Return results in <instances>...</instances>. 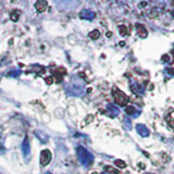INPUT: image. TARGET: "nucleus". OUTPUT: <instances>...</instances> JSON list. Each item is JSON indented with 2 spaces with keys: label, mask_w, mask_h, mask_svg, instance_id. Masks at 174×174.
<instances>
[{
  "label": "nucleus",
  "mask_w": 174,
  "mask_h": 174,
  "mask_svg": "<svg viewBox=\"0 0 174 174\" xmlns=\"http://www.w3.org/2000/svg\"><path fill=\"white\" fill-rule=\"evenodd\" d=\"M77 154H79V158L81 163L83 164L84 166H90L94 162V156L91 152H89L88 150L85 149L84 147L79 146L77 148Z\"/></svg>",
  "instance_id": "nucleus-1"
},
{
  "label": "nucleus",
  "mask_w": 174,
  "mask_h": 174,
  "mask_svg": "<svg viewBox=\"0 0 174 174\" xmlns=\"http://www.w3.org/2000/svg\"><path fill=\"white\" fill-rule=\"evenodd\" d=\"M112 94H113V97H114V100H116L117 105H119V106L128 105V97L123 93V91L120 90L117 87H113V88H112Z\"/></svg>",
  "instance_id": "nucleus-2"
},
{
  "label": "nucleus",
  "mask_w": 174,
  "mask_h": 174,
  "mask_svg": "<svg viewBox=\"0 0 174 174\" xmlns=\"http://www.w3.org/2000/svg\"><path fill=\"white\" fill-rule=\"evenodd\" d=\"M107 113L109 117H116L119 116L120 113V109L117 107L116 105H112V103H108L107 105Z\"/></svg>",
  "instance_id": "nucleus-3"
},
{
  "label": "nucleus",
  "mask_w": 174,
  "mask_h": 174,
  "mask_svg": "<svg viewBox=\"0 0 174 174\" xmlns=\"http://www.w3.org/2000/svg\"><path fill=\"white\" fill-rule=\"evenodd\" d=\"M136 131L142 137H148L149 136V130L144 125V124H137L136 125Z\"/></svg>",
  "instance_id": "nucleus-4"
},
{
  "label": "nucleus",
  "mask_w": 174,
  "mask_h": 174,
  "mask_svg": "<svg viewBox=\"0 0 174 174\" xmlns=\"http://www.w3.org/2000/svg\"><path fill=\"white\" fill-rule=\"evenodd\" d=\"M79 16H81L82 19H85V20L91 21V20H94V19L96 18V14H95V12H93V11L85 9V10H83L81 13H79Z\"/></svg>",
  "instance_id": "nucleus-5"
},
{
  "label": "nucleus",
  "mask_w": 174,
  "mask_h": 174,
  "mask_svg": "<svg viewBox=\"0 0 174 174\" xmlns=\"http://www.w3.org/2000/svg\"><path fill=\"white\" fill-rule=\"evenodd\" d=\"M51 160V154L49 150H44L41 151V162L43 166H46L50 162Z\"/></svg>",
  "instance_id": "nucleus-6"
},
{
  "label": "nucleus",
  "mask_w": 174,
  "mask_h": 174,
  "mask_svg": "<svg viewBox=\"0 0 174 174\" xmlns=\"http://www.w3.org/2000/svg\"><path fill=\"white\" fill-rule=\"evenodd\" d=\"M131 89L133 93L138 94V95H143L145 93V87L138 83H133L131 85Z\"/></svg>",
  "instance_id": "nucleus-7"
},
{
  "label": "nucleus",
  "mask_w": 174,
  "mask_h": 174,
  "mask_svg": "<svg viewBox=\"0 0 174 174\" xmlns=\"http://www.w3.org/2000/svg\"><path fill=\"white\" fill-rule=\"evenodd\" d=\"M125 112L128 114V116H132L133 117H137L138 116H139V113H140L139 111H136V109L133 107V106H126Z\"/></svg>",
  "instance_id": "nucleus-8"
},
{
  "label": "nucleus",
  "mask_w": 174,
  "mask_h": 174,
  "mask_svg": "<svg viewBox=\"0 0 174 174\" xmlns=\"http://www.w3.org/2000/svg\"><path fill=\"white\" fill-rule=\"evenodd\" d=\"M35 8L38 12H44L47 8V2L46 1H37L35 3Z\"/></svg>",
  "instance_id": "nucleus-9"
},
{
  "label": "nucleus",
  "mask_w": 174,
  "mask_h": 174,
  "mask_svg": "<svg viewBox=\"0 0 174 174\" xmlns=\"http://www.w3.org/2000/svg\"><path fill=\"white\" fill-rule=\"evenodd\" d=\"M136 29H137V32H138V35L143 38H145L147 36V30H146L144 25H140V24H136Z\"/></svg>",
  "instance_id": "nucleus-10"
},
{
  "label": "nucleus",
  "mask_w": 174,
  "mask_h": 174,
  "mask_svg": "<svg viewBox=\"0 0 174 174\" xmlns=\"http://www.w3.org/2000/svg\"><path fill=\"white\" fill-rule=\"evenodd\" d=\"M100 36V33L98 30H91L90 33H89V37H90L91 39H94V41H96V39H98Z\"/></svg>",
  "instance_id": "nucleus-11"
},
{
  "label": "nucleus",
  "mask_w": 174,
  "mask_h": 174,
  "mask_svg": "<svg viewBox=\"0 0 174 174\" xmlns=\"http://www.w3.org/2000/svg\"><path fill=\"white\" fill-rule=\"evenodd\" d=\"M119 30H120V34H121V36H126L128 33V27L125 26V25H121V26H119Z\"/></svg>",
  "instance_id": "nucleus-12"
},
{
  "label": "nucleus",
  "mask_w": 174,
  "mask_h": 174,
  "mask_svg": "<svg viewBox=\"0 0 174 174\" xmlns=\"http://www.w3.org/2000/svg\"><path fill=\"white\" fill-rule=\"evenodd\" d=\"M114 164L120 169H124L126 166V163L123 161V160H116V161H114Z\"/></svg>",
  "instance_id": "nucleus-13"
},
{
  "label": "nucleus",
  "mask_w": 174,
  "mask_h": 174,
  "mask_svg": "<svg viewBox=\"0 0 174 174\" xmlns=\"http://www.w3.org/2000/svg\"><path fill=\"white\" fill-rule=\"evenodd\" d=\"M124 128L128 131L131 130V120L128 119V117H125V119H124Z\"/></svg>",
  "instance_id": "nucleus-14"
},
{
  "label": "nucleus",
  "mask_w": 174,
  "mask_h": 174,
  "mask_svg": "<svg viewBox=\"0 0 174 174\" xmlns=\"http://www.w3.org/2000/svg\"><path fill=\"white\" fill-rule=\"evenodd\" d=\"M166 73H168V74H170L171 76H173V75H174V69H173V68H170V69H166Z\"/></svg>",
  "instance_id": "nucleus-15"
},
{
  "label": "nucleus",
  "mask_w": 174,
  "mask_h": 174,
  "mask_svg": "<svg viewBox=\"0 0 174 174\" xmlns=\"http://www.w3.org/2000/svg\"><path fill=\"white\" fill-rule=\"evenodd\" d=\"M162 61H163V62H169V61H170V57H169L168 55H164L163 57H162Z\"/></svg>",
  "instance_id": "nucleus-16"
},
{
  "label": "nucleus",
  "mask_w": 174,
  "mask_h": 174,
  "mask_svg": "<svg viewBox=\"0 0 174 174\" xmlns=\"http://www.w3.org/2000/svg\"><path fill=\"white\" fill-rule=\"evenodd\" d=\"M46 82H47V84H51V83H52V79H51V77H47Z\"/></svg>",
  "instance_id": "nucleus-17"
},
{
  "label": "nucleus",
  "mask_w": 174,
  "mask_h": 174,
  "mask_svg": "<svg viewBox=\"0 0 174 174\" xmlns=\"http://www.w3.org/2000/svg\"><path fill=\"white\" fill-rule=\"evenodd\" d=\"M111 34H112L111 32H108V33H107V34H106V35H107L108 37H111Z\"/></svg>",
  "instance_id": "nucleus-18"
},
{
  "label": "nucleus",
  "mask_w": 174,
  "mask_h": 174,
  "mask_svg": "<svg viewBox=\"0 0 174 174\" xmlns=\"http://www.w3.org/2000/svg\"><path fill=\"white\" fill-rule=\"evenodd\" d=\"M124 45H125L124 41H121V43H120V46H124Z\"/></svg>",
  "instance_id": "nucleus-19"
},
{
  "label": "nucleus",
  "mask_w": 174,
  "mask_h": 174,
  "mask_svg": "<svg viewBox=\"0 0 174 174\" xmlns=\"http://www.w3.org/2000/svg\"><path fill=\"white\" fill-rule=\"evenodd\" d=\"M102 174H110V173H108V172H107V173H106V172H103Z\"/></svg>",
  "instance_id": "nucleus-20"
}]
</instances>
